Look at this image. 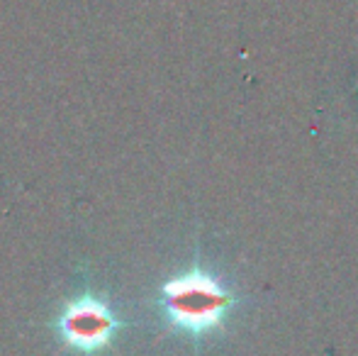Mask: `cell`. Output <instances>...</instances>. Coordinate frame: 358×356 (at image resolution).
Listing matches in <instances>:
<instances>
[{"label":"cell","instance_id":"obj_1","mask_svg":"<svg viewBox=\"0 0 358 356\" xmlns=\"http://www.w3.org/2000/svg\"><path fill=\"white\" fill-rule=\"evenodd\" d=\"M234 303V293L198 266L161 285V308L166 320L190 337H205L222 327Z\"/></svg>","mask_w":358,"mask_h":356},{"label":"cell","instance_id":"obj_2","mask_svg":"<svg viewBox=\"0 0 358 356\" xmlns=\"http://www.w3.org/2000/svg\"><path fill=\"white\" fill-rule=\"evenodd\" d=\"M59 334L69 347L83 354H95L113 342L115 332L122 327L110 305L93 295H83L64 308L59 315Z\"/></svg>","mask_w":358,"mask_h":356}]
</instances>
